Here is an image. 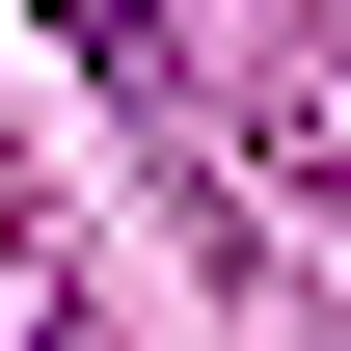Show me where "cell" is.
I'll use <instances>...</instances> for the list:
<instances>
[{"label": "cell", "instance_id": "obj_1", "mask_svg": "<svg viewBox=\"0 0 351 351\" xmlns=\"http://www.w3.org/2000/svg\"><path fill=\"white\" fill-rule=\"evenodd\" d=\"M54 54L82 82H162V0H54Z\"/></svg>", "mask_w": 351, "mask_h": 351}]
</instances>
